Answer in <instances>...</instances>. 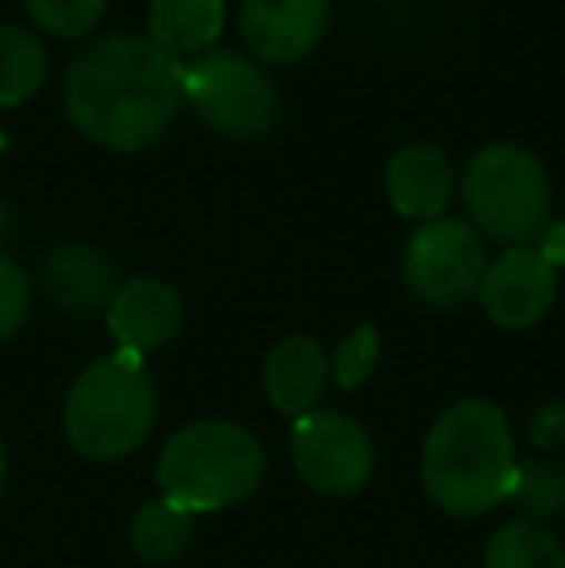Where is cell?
<instances>
[{"label":"cell","mask_w":565,"mask_h":568,"mask_svg":"<svg viewBox=\"0 0 565 568\" xmlns=\"http://www.w3.org/2000/svg\"><path fill=\"white\" fill-rule=\"evenodd\" d=\"M182 70L186 62L159 51L148 36H101L70 59L62 105L85 140L132 155L174 124L182 109Z\"/></svg>","instance_id":"cell-1"},{"label":"cell","mask_w":565,"mask_h":568,"mask_svg":"<svg viewBox=\"0 0 565 568\" xmlns=\"http://www.w3.org/2000/svg\"><path fill=\"white\" fill-rule=\"evenodd\" d=\"M515 434L507 410L488 398L445 406L423 442V491L450 518H481L507 503L515 479Z\"/></svg>","instance_id":"cell-2"},{"label":"cell","mask_w":565,"mask_h":568,"mask_svg":"<svg viewBox=\"0 0 565 568\" xmlns=\"http://www.w3.org/2000/svg\"><path fill=\"white\" fill-rule=\"evenodd\" d=\"M268 476V449L241 422L198 418L167 437L155 464L163 499L190 515H213L252 499Z\"/></svg>","instance_id":"cell-3"},{"label":"cell","mask_w":565,"mask_h":568,"mask_svg":"<svg viewBox=\"0 0 565 568\" xmlns=\"http://www.w3.org/2000/svg\"><path fill=\"white\" fill-rule=\"evenodd\" d=\"M159 418V383L143 356L109 352L82 367L67 390L62 434L85 460H124L151 437Z\"/></svg>","instance_id":"cell-4"},{"label":"cell","mask_w":565,"mask_h":568,"mask_svg":"<svg viewBox=\"0 0 565 568\" xmlns=\"http://www.w3.org/2000/svg\"><path fill=\"white\" fill-rule=\"evenodd\" d=\"M468 225L504 247L531 244L554 210L551 174L543 159L523 143H488L457 174Z\"/></svg>","instance_id":"cell-5"},{"label":"cell","mask_w":565,"mask_h":568,"mask_svg":"<svg viewBox=\"0 0 565 568\" xmlns=\"http://www.w3.org/2000/svg\"><path fill=\"white\" fill-rule=\"evenodd\" d=\"M182 101L205 128L236 143H256L280 128L283 98L252 54L205 51L182 70Z\"/></svg>","instance_id":"cell-6"},{"label":"cell","mask_w":565,"mask_h":568,"mask_svg":"<svg viewBox=\"0 0 565 568\" xmlns=\"http://www.w3.org/2000/svg\"><path fill=\"white\" fill-rule=\"evenodd\" d=\"M488 267V244L468 217L423 221L403 244V286L430 310H461L481 291Z\"/></svg>","instance_id":"cell-7"},{"label":"cell","mask_w":565,"mask_h":568,"mask_svg":"<svg viewBox=\"0 0 565 568\" xmlns=\"http://www.w3.org/2000/svg\"><path fill=\"white\" fill-rule=\"evenodd\" d=\"M286 456L302 484L330 499L356 495L376 471V445L369 429L349 414L325 410V406L291 422Z\"/></svg>","instance_id":"cell-8"},{"label":"cell","mask_w":565,"mask_h":568,"mask_svg":"<svg viewBox=\"0 0 565 568\" xmlns=\"http://www.w3.org/2000/svg\"><path fill=\"white\" fill-rule=\"evenodd\" d=\"M484 317L507 333L535 329L558 302V271L538 255L535 244L504 247L496 260H488L476 291Z\"/></svg>","instance_id":"cell-9"},{"label":"cell","mask_w":565,"mask_h":568,"mask_svg":"<svg viewBox=\"0 0 565 568\" xmlns=\"http://www.w3.org/2000/svg\"><path fill=\"white\" fill-rule=\"evenodd\" d=\"M330 0H241V36L260 67H291L317 51Z\"/></svg>","instance_id":"cell-10"},{"label":"cell","mask_w":565,"mask_h":568,"mask_svg":"<svg viewBox=\"0 0 565 568\" xmlns=\"http://www.w3.org/2000/svg\"><path fill=\"white\" fill-rule=\"evenodd\" d=\"M39 283H43V294L54 310L70 317H93L105 314L113 294L121 291V271L105 247L70 240V244L47 252L43 267H39Z\"/></svg>","instance_id":"cell-11"},{"label":"cell","mask_w":565,"mask_h":568,"mask_svg":"<svg viewBox=\"0 0 565 568\" xmlns=\"http://www.w3.org/2000/svg\"><path fill=\"white\" fill-rule=\"evenodd\" d=\"M182 298L171 283L163 278H132L121 283L105 310V329L117 341L121 352L132 356H151V352L167 348L182 329Z\"/></svg>","instance_id":"cell-12"},{"label":"cell","mask_w":565,"mask_h":568,"mask_svg":"<svg viewBox=\"0 0 565 568\" xmlns=\"http://www.w3.org/2000/svg\"><path fill=\"white\" fill-rule=\"evenodd\" d=\"M384 190L400 217L423 225L445 217L450 202L457 197V171L437 143H403L384 166Z\"/></svg>","instance_id":"cell-13"},{"label":"cell","mask_w":565,"mask_h":568,"mask_svg":"<svg viewBox=\"0 0 565 568\" xmlns=\"http://www.w3.org/2000/svg\"><path fill=\"white\" fill-rule=\"evenodd\" d=\"M260 379H264V395L272 410L294 422L322 406V395L330 387V356L314 337L294 333V337H283L268 348Z\"/></svg>","instance_id":"cell-14"},{"label":"cell","mask_w":565,"mask_h":568,"mask_svg":"<svg viewBox=\"0 0 565 568\" xmlns=\"http://www.w3.org/2000/svg\"><path fill=\"white\" fill-rule=\"evenodd\" d=\"M225 31V0H151L148 39L171 59H202Z\"/></svg>","instance_id":"cell-15"},{"label":"cell","mask_w":565,"mask_h":568,"mask_svg":"<svg viewBox=\"0 0 565 568\" xmlns=\"http://www.w3.org/2000/svg\"><path fill=\"white\" fill-rule=\"evenodd\" d=\"M129 546L143 565H171L194 546V515L171 499H148L129 523Z\"/></svg>","instance_id":"cell-16"},{"label":"cell","mask_w":565,"mask_h":568,"mask_svg":"<svg viewBox=\"0 0 565 568\" xmlns=\"http://www.w3.org/2000/svg\"><path fill=\"white\" fill-rule=\"evenodd\" d=\"M47 82V47L23 23H0V109L36 98Z\"/></svg>","instance_id":"cell-17"},{"label":"cell","mask_w":565,"mask_h":568,"mask_svg":"<svg viewBox=\"0 0 565 568\" xmlns=\"http://www.w3.org/2000/svg\"><path fill=\"white\" fill-rule=\"evenodd\" d=\"M484 568H565V541L551 526L515 518L488 538Z\"/></svg>","instance_id":"cell-18"},{"label":"cell","mask_w":565,"mask_h":568,"mask_svg":"<svg viewBox=\"0 0 565 568\" xmlns=\"http://www.w3.org/2000/svg\"><path fill=\"white\" fill-rule=\"evenodd\" d=\"M519 518L551 526L554 518H565V464L558 456H527L515 464L512 495H507Z\"/></svg>","instance_id":"cell-19"},{"label":"cell","mask_w":565,"mask_h":568,"mask_svg":"<svg viewBox=\"0 0 565 568\" xmlns=\"http://www.w3.org/2000/svg\"><path fill=\"white\" fill-rule=\"evenodd\" d=\"M380 356H384V337H380L376 325H356L349 329L341 344L330 356V379L337 383L341 390H361L364 383L376 375Z\"/></svg>","instance_id":"cell-20"},{"label":"cell","mask_w":565,"mask_h":568,"mask_svg":"<svg viewBox=\"0 0 565 568\" xmlns=\"http://www.w3.org/2000/svg\"><path fill=\"white\" fill-rule=\"evenodd\" d=\"M28 16L59 39H82L105 16L109 0H23Z\"/></svg>","instance_id":"cell-21"},{"label":"cell","mask_w":565,"mask_h":568,"mask_svg":"<svg viewBox=\"0 0 565 568\" xmlns=\"http://www.w3.org/2000/svg\"><path fill=\"white\" fill-rule=\"evenodd\" d=\"M31 317V283L20 271V263L0 252V344L23 329Z\"/></svg>","instance_id":"cell-22"},{"label":"cell","mask_w":565,"mask_h":568,"mask_svg":"<svg viewBox=\"0 0 565 568\" xmlns=\"http://www.w3.org/2000/svg\"><path fill=\"white\" fill-rule=\"evenodd\" d=\"M527 442L535 445L538 456H554L565 449V398L538 403L527 418Z\"/></svg>","instance_id":"cell-23"},{"label":"cell","mask_w":565,"mask_h":568,"mask_svg":"<svg viewBox=\"0 0 565 568\" xmlns=\"http://www.w3.org/2000/svg\"><path fill=\"white\" fill-rule=\"evenodd\" d=\"M535 247L554 271H562L565 267V221H546V229L538 232Z\"/></svg>","instance_id":"cell-24"},{"label":"cell","mask_w":565,"mask_h":568,"mask_svg":"<svg viewBox=\"0 0 565 568\" xmlns=\"http://www.w3.org/2000/svg\"><path fill=\"white\" fill-rule=\"evenodd\" d=\"M4 484H8V449L0 442V491H4Z\"/></svg>","instance_id":"cell-25"},{"label":"cell","mask_w":565,"mask_h":568,"mask_svg":"<svg viewBox=\"0 0 565 568\" xmlns=\"http://www.w3.org/2000/svg\"><path fill=\"white\" fill-rule=\"evenodd\" d=\"M4 236H8V210L0 205V240H4Z\"/></svg>","instance_id":"cell-26"},{"label":"cell","mask_w":565,"mask_h":568,"mask_svg":"<svg viewBox=\"0 0 565 568\" xmlns=\"http://www.w3.org/2000/svg\"><path fill=\"white\" fill-rule=\"evenodd\" d=\"M0 148H4V135H0Z\"/></svg>","instance_id":"cell-27"}]
</instances>
